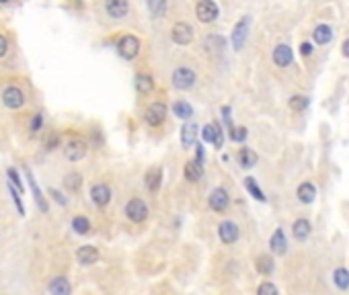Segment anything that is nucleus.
Listing matches in <instances>:
<instances>
[{
	"label": "nucleus",
	"instance_id": "nucleus-10",
	"mask_svg": "<svg viewBox=\"0 0 349 295\" xmlns=\"http://www.w3.org/2000/svg\"><path fill=\"white\" fill-rule=\"evenodd\" d=\"M208 203H210V207H212V209H214L216 213H222V211H226V207H228V203H230V197H228L226 189L218 187V189H214V191L210 193V197H208Z\"/></svg>",
	"mask_w": 349,
	"mask_h": 295
},
{
	"label": "nucleus",
	"instance_id": "nucleus-21",
	"mask_svg": "<svg viewBox=\"0 0 349 295\" xmlns=\"http://www.w3.org/2000/svg\"><path fill=\"white\" fill-rule=\"evenodd\" d=\"M296 195H298V199L302 201V203H314V199H316V189H314V185L312 183H302L300 187H298V191H296Z\"/></svg>",
	"mask_w": 349,
	"mask_h": 295
},
{
	"label": "nucleus",
	"instance_id": "nucleus-29",
	"mask_svg": "<svg viewBox=\"0 0 349 295\" xmlns=\"http://www.w3.org/2000/svg\"><path fill=\"white\" fill-rule=\"evenodd\" d=\"M255 266H257V270H259L261 275H271V273H273V258L267 256V254H261V256L257 258Z\"/></svg>",
	"mask_w": 349,
	"mask_h": 295
},
{
	"label": "nucleus",
	"instance_id": "nucleus-20",
	"mask_svg": "<svg viewBox=\"0 0 349 295\" xmlns=\"http://www.w3.org/2000/svg\"><path fill=\"white\" fill-rule=\"evenodd\" d=\"M292 232H294V238H296L298 242H302V240H306V238L310 236V232H312V225H310V221H308V219L300 217V219H296V221H294V225H292Z\"/></svg>",
	"mask_w": 349,
	"mask_h": 295
},
{
	"label": "nucleus",
	"instance_id": "nucleus-17",
	"mask_svg": "<svg viewBox=\"0 0 349 295\" xmlns=\"http://www.w3.org/2000/svg\"><path fill=\"white\" fill-rule=\"evenodd\" d=\"M76 258H78L80 264L91 266V264H95L99 260V250L95 246H80L76 250Z\"/></svg>",
	"mask_w": 349,
	"mask_h": 295
},
{
	"label": "nucleus",
	"instance_id": "nucleus-5",
	"mask_svg": "<svg viewBox=\"0 0 349 295\" xmlns=\"http://www.w3.org/2000/svg\"><path fill=\"white\" fill-rule=\"evenodd\" d=\"M144 119H146V123H148L150 127L162 125L164 119H166V107H164L162 103H152V105L146 109V113H144Z\"/></svg>",
	"mask_w": 349,
	"mask_h": 295
},
{
	"label": "nucleus",
	"instance_id": "nucleus-34",
	"mask_svg": "<svg viewBox=\"0 0 349 295\" xmlns=\"http://www.w3.org/2000/svg\"><path fill=\"white\" fill-rule=\"evenodd\" d=\"M333 279H335V285H337L339 289H343V291H345V289L349 287V270H347V268H343V266H341V268H337L335 273H333Z\"/></svg>",
	"mask_w": 349,
	"mask_h": 295
},
{
	"label": "nucleus",
	"instance_id": "nucleus-24",
	"mask_svg": "<svg viewBox=\"0 0 349 295\" xmlns=\"http://www.w3.org/2000/svg\"><path fill=\"white\" fill-rule=\"evenodd\" d=\"M204 174V168H202V162L200 160H189L185 164V178L191 180V183H195V180H200Z\"/></svg>",
	"mask_w": 349,
	"mask_h": 295
},
{
	"label": "nucleus",
	"instance_id": "nucleus-36",
	"mask_svg": "<svg viewBox=\"0 0 349 295\" xmlns=\"http://www.w3.org/2000/svg\"><path fill=\"white\" fill-rule=\"evenodd\" d=\"M9 191H11V197H13V201H15V205H17V209H19V215H25V209H23V201H21V193L13 183H9Z\"/></svg>",
	"mask_w": 349,
	"mask_h": 295
},
{
	"label": "nucleus",
	"instance_id": "nucleus-28",
	"mask_svg": "<svg viewBox=\"0 0 349 295\" xmlns=\"http://www.w3.org/2000/svg\"><path fill=\"white\" fill-rule=\"evenodd\" d=\"M172 113L177 115L179 119H189L193 115V107L187 103V101H177L172 105Z\"/></svg>",
	"mask_w": 349,
	"mask_h": 295
},
{
	"label": "nucleus",
	"instance_id": "nucleus-16",
	"mask_svg": "<svg viewBox=\"0 0 349 295\" xmlns=\"http://www.w3.org/2000/svg\"><path fill=\"white\" fill-rule=\"evenodd\" d=\"M144 180H146V189H148L150 193H156V191L160 189V185H162V170H160V166L148 168Z\"/></svg>",
	"mask_w": 349,
	"mask_h": 295
},
{
	"label": "nucleus",
	"instance_id": "nucleus-35",
	"mask_svg": "<svg viewBox=\"0 0 349 295\" xmlns=\"http://www.w3.org/2000/svg\"><path fill=\"white\" fill-rule=\"evenodd\" d=\"M72 230L76 234H89L91 232V221L86 217H82V215H78V217L72 219Z\"/></svg>",
	"mask_w": 349,
	"mask_h": 295
},
{
	"label": "nucleus",
	"instance_id": "nucleus-43",
	"mask_svg": "<svg viewBox=\"0 0 349 295\" xmlns=\"http://www.w3.org/2000/svg\"><path fill=\"white\" fill-rule=\"evenodd\" d=\"M300 54H302V56H310V54H312V45H310V43H302V45H300Z\"/></svg>",
	"mask_w": 349,
	"mask_h": 295
},
{
	"label": "nucleus",
	"instance_id": "nucleus-19",
	"mask_svg": "<svg viewBox=\"0 0 349 295\" xmlns=\"http://www.w3.org/2000/svg\"><path fill=\"white\" fill-rule=\"evenodd\" d=\"M269 246H271V252L273 254H286L288 252V240H286V234H283V230H275L271 240H269Z\"/></svg>",
	"mask_w": 349,
	"mask_h": 295
},
{
	"label": "nucleus",
	"instance_id": "nucleus-26",
	"mask_svg": "<svg viewBox=\"0 0 349 295\" xmlns=\"http://www.w3.org/2000/svg\"><path fill=\"white\" fill-rule=\"evenodd\" d=\"M312 37H314V43H318V45H326V43H329V41L333 39V29H331L329 25H318V27H314Z\"/></svg>",
	"mask_w": 349,
	"mask_h": 295
},
{
	"label": "nucleus",
	"instance_id": "nucleus-33",
	"mask_svg": "<svg viewBox=\"0 0 349 295\" xmlns=\"http://www.w3.org/2000/svg\"><path fill=\"white\" fill-rule=\"evenodd\" d=\"M308 105H310V99L308 97H304V95H294L292 99H290V109L292 111H306L308 109Z\"/></svg>",
	"mask_w": 349,
	"mask_h": 295
},
{
	"label": "nucleus",
	"instance_id": "nucleus-39",
	"mask_svg": "<svg viewBox=\"0 0 349 295\" xmlns=\"http://www.w3.org/2000/svg\"><path fill=\"white\" fill-rule=\"evenodd\" d=\"M257 291H259V295H277V287L271 283H261Z\"/></svg>",
	"mask_w": 349,
	"mask_h": 295
},
{
	"label": "nucleus",
	"instance_id": "nucleus-12",
	"mask_svg": "<svg viewBox=\"0 0 349 295\" xmlns=\"http://www.w3.org/2000/svg\"><path fill=\"white\" fill-rule=\"evenodd\" d=\"M64 154H66V158L70 162H78V160H82V158L86 156V144L82 142V140H70L68 144H66V148H64Z\"/></svg>",
	"mask_w": 349,
	"mask_h": 295
},
{
	"label": "nucleus",
	"instance_id": "nucleus-4",
	"mask_svg": "<svg viewBox=\"0 0 349 295\" xmlns=\"http://www.w3.org/2000/svg\"><path fill=\"white\" fill-rule=\"evenodd\" d=\"M125 217L129 221H134V223H140L148 217V205L142 201V199H132V201H127V205H125Z\"/></svg>",
	"mask_w": 349,
	"mask_h": 295
},
{
	"label": "nucleus",
	"instance_id": "nucleus-42",
	"mask_svg": "<svg viewBox=\"0 0 349 295\" xmlns=\"http://www.w3.org/2000/svg\"><path fill=\"white\" fill-rule=\"evenodd\" d=\"M50 195H52V197H54V199H56V201L60 203V205H66V203H68L66 199H64V197H62V193H58L56 189H50Z\"/></svg>",
	"mask_w": 349,
	"mask_h": 295
},
{
	"label": "nucleus",
	"instance_id": "nucleus-8",
	"mask_svg": "<svg viewBox=\"0 0 349 295\" xmlns=\"http://www.w3.org/2000/svg\"><path fill=\"white\" fill-rule=\"evenodd\" d=\"M3 103L9 109H21L25 105V95L19 86H7L3 90Z\"/></svg>",
	"mask_w": 349,
	"mask_h": 295
},
{
	"label": "nucleus",
	"instance_id": "nucleus-27",
	"mask_svg": "<svg viewBox=\"0 0 349 295\" xmlns=\"http://www.w3.org/2000/svg\"><path fill=\"white\" fill-rule=\"evenodd\" d=\"M238 164L243 168H253L257 164V154L251 148H241L238 150Z\"/></svg>",
	"mask_w": 349,
	"mask_h": 295
},
{
	"label": "nucleus",
	"instance_id": "nucleus-11",
	"mask_svg": "<svg viewBox=\"0 0 349 295\" xmlns=\"http://www.w3.org/2000/svg\"><path fill=\"white\" fill-rule=\"evenodd\" d=\"M218 236L224 244H234L241 236V230H238V225L234 221H222L218 225Z\"/></svg>",
	"mask_w": 349,
	"mask_h": 295
},
{
	"label": "nucleus",
	"instance_id": "nucleus-9",
	"mask_svg": "<svg viewBox=\"0 0 349 295\" xmlns=\"http://www.w3.org/2000/svg\"><path fill=\"white\" fill-rule=\"evenodd\" d=\"M25 176H27V183H29V187H31V193H33V199H35V203H37L39 211L48 213V211H50V205H48L46 197H43V193H41V189H39V185H37V180H35V176H33V172H31L29 166H25Z\"/></svg>",
	"mask_w": 349,
	"mask_h": 295
},
{
	"label": "nucleus",
	"instance_id": "nucleus-44",
	"mask_svg": "<svg viewBox=\"0 0 349 295\" xmlns=\"http://www.w3.org/2000/svg\"><path fill=\"white\" fill-rule=\"evenodd\" d=\"M56 146H58V135L54 133V135H52V138H50V142H48V150H54Z\"/></svg>",
	"mask_w": 349,
	"mask_h": 295
},
{
	"label": "nucleus",
	"instance_id": "nucleus-37",
	"mask_svg": "<svg viewBox=\"0 0 349 295\" xmlns=\"http://www.w3.org/2000/svg\"><path fill=\"white\" fill-rule=\"evenodd\" d=\"M228 131H230V140L232 142H245L247 140V133H249L247 127H234V125Z\"/></svg>",
	"mask_w": 349,
	"mask_h": 295
},
{
	"label": "nucleus",
	"instance_id": "nucleus-23",
	"mask_svg": "<svg viewBox=\"0 0 349 295\" xmlns=\"http://www.w3.org/2000/svg\"><path fill=\"white\" fill-rule=\"evenodd\" d=\"M136 90L140 95H150L154 90V80L150 74H138L136 76Z\"/></svg>",
	"mask_w": 349,
	"mask_h": 295
},
{
	"label": "nucleus",
	"instance_id": "nucleus-45",
	"mask_svg": "<svg viewBox=\"0 0 349 295\" xmlns=\"http://www.w3.org/2000/svg\"><path fill=\"white\" fill-rule=\"evenodd\" d=\"M341 50H343V56H345V58H349V39H345V41H343Z\"/></svg>",
	"mask_w": 349,
	"mask_h": 295
},
{
	"label": "nucleus",
	"instance_id": "nucleus-38",
	"mask_svg": "<svg viewBox=\"0 0 349 295\" xmlns=\"http://www.w3.org/2000/svg\"><path fill=\"white\" fill-rule=\"evenodd\" d=\"M7 174H9V183H13L21 193L25 191V187H23V180H21V176H19V172L15 170V168H9L7 170Z\"/></svg>",
	"mask_w": 349,
	"mask_h": 295
},
{
	"label": "nucleus",
	"instance_id": "nucleus-30",
	"mask_svg": "<svg viewBox=\"0 0 349 295\" xmlns=\"http://www.w3.org/2000/svg\"><path fill=\"white\" fill-rule=\"evenodd\" d=\"M64 187H66L68 191H72V193H76V191L82 187V176H80L78 172L66 174V176H64Z\"/></svg>",
	"mask_w": 349,
	"mask_h": 295
},
{
	"label": "nucleus",
	"instance_id": "nucleus-31",
	"mask_svg": "<svg viewBox=\"0 0 349 295\" xmlns=\"http://www.w3.org/2000/svg\"><path fill=\"white\" fill-rule=\"evenodd\" d=\"M245 187H247V191H249V193H251V195H253L257 201H265V199H267V197H265V193L259 189L257 180H255L253 176H247V178H245Z\"/></svg>",
	"mask_w": 349,
	"mask_h": 295
},
{
	"label": "nucleus",
	"instance_id": "nucleus-2",
	"mask_svg": "<svg viewBox=\"0 0 349 295\" xmlns=\"http://www.w3.org/2000/svg\"><path fill=\"white\" fill-rule=\"evenodd\" d=\"M117 52L123 60H134L140 54V39L134 35H123L117 43Z\"/></svg>",
	"mask_w": 349,
	"mask_h": 295
},
{
	"label": "nucleus",
	"instance_id": "nucleus-3",
	"mask_svg": "<svg viewBox=\"0 0 349 295\" xmlns=\"http://www.w3.org/2000/svg\"><path fill=\"white\" fill-rule=\"evenodd\" d=\"M170 39L177 45H189L193 41V27L185 21L174 23L172 29H170Z\"/></svg>",
	"mask_w": 349,
	"mask_h": 295
},
{
	"label": "nucleus",
	"instance_id": "nucleus-41",
	"mask_svg": "<svg viewBox=\"0 0 349 295\" xmlns=\"http://www.w3.org/2000/svg\"><path fill=\"white\" fill-rule=\"evenodd\" d=\"M7 52H9V41L5 35H0V58L7 56Z\"/></svg>",
	"mask_w": 349,
	"mask_h": 295
},
{
	"label": "nucleus",
	"instance_id": "nucleus-40",
	"mask_svg": "<svg viewBox=\"0 0 349 295\" xmlns=\"http://www.w3.org/2000/svg\"><path fill=\"white\" fill-rule=\"evenodd\" d=\"M41 125H43V115L41 113H35L33 119H31V131H39Z\"/></svg>",
	"mask_w": 349,
	"mask_h": 295
},
{
	"label": "nucleus",
	"instance_id": "nucleus-15",
	"mask_svg": "<svg viewBox=\"0 0 349 295\" xmlns=\"http://www.w3.org/2000/svg\"><path fill=\"white\" fill-rule=\"evenodd\" d=\"M91 199L95 205L99 207H105L109 201H111V189H109L105 183H99V185H93L91 189Z\"/></svg>",
	"mask_w": 349,
	"mask_h": 295
},
{
	"label": "nucleus",
	"instance_id": "nucleus-25",
	"mask_svg": "<svg viewBox=\"0 0 349 295\" xmlns=\"http://www.w3.org/2000/svg\"><path fill=\"white\" fill-rule=\"evenodd\" d=\"M198 125H185L183 129H181V144H183V148H191L193 144H195V140H198Z\"/></svg>",
	"mask_w": 349,
	"mask_h": 295
},
{
	"label": "nucleus",
	"instance_id": "nucleus-22",
	"mask_svg": "<svg viewBox=\"0 0 349 295\" xmlns=\"http://www.w3.org/2000/svg\"><path fill=\"white\" fill-rule=\"evenodd\" d=\"M50 293H54V295H68L70 291H72V287H70V283H68V279L66 277H56V279H52V283H50Z\"/></svg>",
	"mask_w": 349,
	"mask_h": 295
},
{
	"label": "nucleus",
	"instance_id": "nucleus-46",
	"mask_svg": "<svg viewBox=\"0 0 349 295\" xmlns=\"http://www.w3.org/2000/svg\"><path fill=\"white\" fill-rule=\"evenodd\" d=\"M7 3H11V0H0V5H7Z\"/></svg>",
	"mask_w": 349,
	"mask_h": 295
},
{
	"label": "nucleus",
	"instance_id": "nucleus-32",
	"mask_svg": "<svg viewBox=\"0 0 349 295\" xmlns=\"http://www.w3.org/2000/svg\"><path fill=\"white\" fill-rule=\"evenodd\" d=\"M146 5H148L150 15L154 17V19L162 17V15H164V11H166V0H146Z\"/></svg>",
	"mask_w": 349,
	"mask_h": 295
},
{
	"label": "nucleus",
	"instance_id": "nucleus-18",
	"mask_svg": "<svg viewBox=\"0 0 349 295\" xmlns=\"http://www.w3.org/2000/svg\"><path fill=\"white\" fill-rule=\"evenodd\" d=\"M273 62H275V66H281V68L290 66L294 62V54H292L290 45H277L273 50Z\"/></svg>",
	"mask_w": 349,
	"mask_h": 295
},
{
	"label": "nucleus",
	"instance_id": "nucleus-14",
	"mask_svg": "<svg viewBox=\"0 0 349 295\" xmlns=\"http://www.w3.org/2000/svg\"><path fill=\"white\" fill-rule=\"evenodd\" d=\"M105 11L111 19H123L129 11L127 0H105Z\"/></svg>",
	"mask_w": 349,
	"mask_h": 295
},
{
	"label": "nucleus",
	"instance_id": "nucleus-13",
	"mask_svg": "<svg viewBox=\"0 0 349 295\" xmlns=\"http://www.w3.org/2000/svg\"><path fill=\"white\" fill-rule=\"evenodd\" d=\"M202 135H204L206 142H212L216 148H222V144H224V135H222L220 123H208L202 131Z\"/></svg>",
	"mask_w": 349,
	"mask_h": 295
},
{
	"label": "nucleus",
	"instance_id": "nucleus-1",
	"mask_svg": "<svg viewBox=\"0 0 349 295\" xmlns=\"http://www.w3.org/2000/svg\"><path fill=\"white\" fill-rule=\"evenodd\" d=\"M249 29H251V17H241V21L234 25L232 29V35H230V41H232V48L236 52H241L245 48V41L249 37Z\"/></svg>",
	"mask_w": 349,
	"mask_h": 295
},
{
	"label": "nucleus",
	"instance_id": "nucleus-7",
	"mask_svg": "<svg viewBox=\"0 0 349 295\" xmlns=\"http://www.w3.org/2000/svg\"><path fill=\"white\" fill-rule=\"evenodd\" d=\"M195 15H198V19L202 23H212L218 19L220 11H218V5L214 0H200L198 7H195Z\"/></svg>",
	"mask_w": 349,
	"mask_h": 295
},
{
	"label": "nucleus",
	"instance_id": "nucleus-6",
	"mask_svg": "<svg viewBox=\"0 0 349 295\" xmlns=\"http://www.w3.org/2000/svg\"><path fill=\"white\" fill-rule=\"evenodd\" d=\"M195 84V72L189 70V68H177L172 72V86L179 90H189Z\"/></svg>",
	"mask_w": 349,
	"mask_h": 295
}]
</instances>
